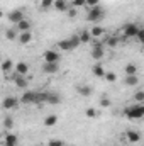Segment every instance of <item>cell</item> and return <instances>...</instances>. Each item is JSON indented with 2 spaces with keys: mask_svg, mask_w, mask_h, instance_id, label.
Masks as SVG:
<instances>
[{
  "mask_svg": "<svg viewBox=\"0 0 144 146\" xmlns=\"http://www.w3.org/2000/svg\"><path fill=\"white\" fill-rule=\"evenodd\" d=\"M85 115H87L88 119H95V117L98 115V112H97V109H93V107H88V109L85 110Z\"/></svg>",
  "mask_w": 144,
  "mask_h": 146,
  "instance_id": "cell-30",
  "label": "cell"
},
{
  "mask_svg": "<svg viewBox=\"0 0 144 146\" xmlns=\"http://www.w3.org/2000/svg\"><path fill=\"white\" fill-rule=\"evenodd\" d=\"M78 37H80V42H81V44H88V42L92 41V36H90V31H87V29L80 31V33H78Z\"/></svg>",
  "mask_w": 144,
  "mask_h": 146,
  "instance_id": "cell-21",
  "label": "cell"
},
{
  "mask_svg": "<svg viewBox=\"0 0 144 146\" xmlns=\"http://www.w3.org/2000/svg\"><path fill=\"white\" fill-rule=\"evenodd\" d=\"M85 3H87V0H73L70 5L75 7V9H78V7H85Z\"/></svg>",
  "mask_w": 144,
  "mask_h": 146,
  "instance_id": "cell-36",
  "label": "cell"
},
{
  "mask_svg": "<svg viewBox=\"0 0 144 146\" xmlns=\"http://www.w3.org/2000/svg\"><path fill=\"white\" fill-rule=\"evenodd\" d=\"M9 21L10 22H14V24H17L19 21H22V19H26V15H24V10L22 9H15V10H12V12H9Z\"/></svg>",
  "mask_w": 144,
  "mask_h": 146,
  "instance_id": "cell-7",
  "label": "cell"
},
{
  "mask_svg": "<svg viewBox=\"0 0 144 146\" xmlns=\"http://www.w3.org/2000/svg\"><path fill=\"white\" fill-rule=\"evenodd\" d=\"M17 39H19L20 44H29V42L32 41V33H31V31H27V33H19V34H17Z\"/></svg>",
  "mask_w": 144,
  "mask_h": 146,
  "instance_id": "cell-19",
  "label": "cell"
},
{
  "mask_svg": "<svg viewBox=\"0 0 144 146\" xmlns=\"http://www.w3.org/2000/svg\"><path fill=\"white\" fill-rule=\"evenodd\" d=\"M134 100H136V104H143L144 102V92L141 90V92H137L136 95H134Z\"/></svg>",
  "mask_w": 144,
  "mask_h": 146,
  "instance_id": "cell-35",
  "label": "cell"
},
{
  "mask_svg": "<svg viewBox=\"0 0 144 146\" xmlns=\"http://www.w3.org/2000/svg\"><path fill=\"white\" fill-rule=\"evenodd\" d=\"M0 70L5 73V75H7V73H12V70H14V61H12V60H3V61L0 63Z\"/></svg>",
  "mask_w": 144,
  "mask_h": 146,
  "instance_id": "cell-20",
  "label": "cell"
},
{
  "mask_svg": "<svg viewBox=\"0 0 144 146\" xmlns=\"http://www.w3.org/2000/svg\"><path fill=\"white\" fill-rule=\"evenodd\" d=\"M100 106H102V107H110V106H112V102H110V99H108V97H102V99H100Z\"/></svg>",
  "mask_w": 144,
  "mask_h": 146,
  "instance_id": "cell-37",
  "label": "cell"
},
{
  "mask_svg": "<svg viewBox=\"0 0 144 146\" xmlns=\"http://www.w3.org/2000/svg\"><path fill=\"white\" fill-rule=\"evenodd\" d=\"M48 146H65V141L63 139H49Z\"/></svg>",
  "mask_w": 144,
  "mask_h": 146,
  "instance_id": "cell-34",
  "label": "cell"
},
{
  "mask_svg": "<svg viewBox=\"0 0 144 146\" xmlns=\"http://www.w3.org/2000/svg\"><path fill=\"white\" fill-rule=\"evenodd\" d=\"M92 73H93L97 78H104V75H105V68H104V65H102V63H95V65L92 66Z\"/></svg>",
  "mask_w": 144,
  "mask_h": 146,
  "instance_id": "cell-18",
  "label": "cell"
},
{
  "mask_svg": "<svg viewBox=\"0 0 144 146\" xmlns=\"http://www.w3.org/2000/svg\"><path fill=\"white\" fill-rule=\"evenodd\" d=\"M58 48L59 49H63V51H71V42H70V39H63V41H59L58 42Z\"/></svg>",
  "mask_w": 144,
  "mask_h": 146,
  "instance_id": "cell-25",
  "label": "cell"
},
{
  "mask_svg": "<svg viewBox=\"0 0 144 146\" xmlns=\"http://www.w3.org/2000/svg\"><path fill=\"white\" fill-rule=\"evenodd\" d=\"M42 72L48 73V75H54V73L59 72V63H46V61H44Z\"/></svg>",
  "mask_w": 144,
  "mask_h": 146,
  "instance_id": "cell-9",
  "label": "cell"
},
{
  "mask_svg": "<svg viewBox=\"0 0 144 146\" xmlns=\"http://www.w3.org/2000/svg\"><path fill=\"white\" fill-rule=\"evenodd\" d=\"M19 106V99L17 97H5L3 100H2V109H5V110H12V109H15Z\"/></svg>",
  "mask_w": 144,
  "mask_h": 146,
  "instance_id": "cell-5",
  "label": "cell"
},
{
  "mask_svg": "<svg viewBox=\"0 0 144 146\" xmlns=\"http://www.w3.org/2000/svg\"><path fill=\"white\" fill-rule=\"evenodd\" d=\"M59 53L58 51H54V49H48V51H44V61L46 63H59Z\"/></svg>",
  "mask_w": 144,
  "mask_h": 146,
  "instance_id": "cell-6",
  "label": "cell"
},
{
  "mask_svg": "<svg viewBox=\"0 0 144 146\" xmlns=\"http://www.w3.org/2000/svg\"><path fill=\"white\" fill-rule=\"evenodd\" d=\"M90 56L93 58V60H102L104 56H105V49H104V42H93V46H92V49H90Z\"/></svg>",
  "mask_w": 144,
  "mask_h": 146,
  "instance_id": "cell-3",
  "label": "cell"
},
{
  "mask_svg": "<svg viewBox=\"0 0 144 146\" xmlns=\"http://www.w3.org/2000/svg\"><path fill=\"white\" fill-rule=\"evenodd\" d=\"M124 72H126V75H137V66L134 63H127Z\"/></svg>",
  "mask_w": 144,
  "mask_h": 146,
  "instance_id": "cell-26",
  "label": "cell"
},
{
  "mask_svg": "<svg viewBox=\"0 0 144 146\" xmlns=\"http://www.w3.org/2000/svg\"><path fill=\"white\" fill-rule=\"evenodd\" d=\"M17 141H19V138L14 133H7L3 136V146H17Z\"/></svg>",
  "mask_w": 144,
  "mask_h": 146,
  "instance_id": "cell-14",
  "label": "cell"
},
{
  "mask_svg": "<svg viewBox=\"0 0 144 146\" xmlns=\"http://www.w3.org/2000/svg\"><path fill=\"white\" fill-rule=\"evenodd\" d=\"M36 104H46V92H36Z\"/></svg>",
  "mask_w": 144,
  "mask_h": 146,
  "instance_id": "cell-32",
  "label": "cell"
},
{
  "mask_svg": "<svg viewBox=\"0 0 144 146\" xmlns=\"http://www.w3.org/2000/svg\"><path fill=\"white\" fill-rule=\"evenodd\" d=\"M53 7H54L58 12H66V10L70 9V3H68L66 0H54Z\"/></svg>",
  "mask_w": 144,
  "mask_h": 146,
  "instance_id": "cell-17",
  "label": "cell"
},
{
  "mask_svg": "<svg viewBox=\"0 0 144 146\" xmlns=\"http://www.w3.org/2000/svg\"><path fill=\"white\" fill-rule=\"evenodd\" d=\"M14 83L19 87V88H27L29 87V80L26 78V75H17L14 78Z\"/></svg>",
  "mask_w": 144,
  "mask_h": 146,
  "instance_id": "cell-15",
  "label": "cell"
},
{
  "mask_svg": "<svg viewBox=\"0 0 144 146\" xmlns=\"http://www.w3.org/2000/svg\"><path fill=\"white\" fill-rule=\"evenodd\" d=\"M124 115L127 119H132V121L141 119L144 115V106L143 104H132V106H129V107L124 109Z\"/></svg>",
  "mask_w": 144,
  "mask_h": 146,
  "instance_id": "cell-1",
  "label": "cell"
},
{
  "mask_svg": "<svg viewBox=\"0 0 144 146\" xmlns=\"http://www.w3.org/2000/svg\"><path fill=\"white\" fill-rule=\"evenodd\" d=\"M124 83H126L127 87H136V85L139 83V78H137V75H126Z\"/></svg>",
  "mask_w": 144,
  "mask_h": 146,
  "instance_id": "cell-22",
  "label": "cell"
},
{
  "mask_svg": "<svg viewBox=\"0 0 144 146\" xmlns=\"http://www.w3.org/2000/svg\"><path fill=\"white\" fill-rule=\"evenodd\" d=\"M19 102H22L24 106L36 104V92H34V90H26V92L22 94V97L19 99Z\"/></svg>",
  "mask_w": 144,
  "mask_h": 146,
  "instance_id": "cell-4",
  "label": "cell"
},
{
  "mask_svg": "<svg viewBox=\"0 0 144 146\" xmlns=\"http://www.w3.org/2000/svg\"><path fill=\"white\" fill-rule=\"evenodd\" d=\"M136 39H137L139 42H144V29H139V31H137V34H136Z\"/></svg>",
  "mask_w": 144,
  "mask_h": 146,
  "instance_id": "cell-39",
  "label": "cell"
},
{
  "mask_svg": "<svg viewBox=\"0 0 144 146\" xmlns=\"http://www.w3.org/2000/svg\"><path fill=\"white\" fill-rule=\"evenodd\" d=\"M76 92H78L81 97H90V95L93 94V88H92L90 85L81 83V85H76Z\"/></svg>",
  "mask_w": 144,
  "mask_h": 146,
  "instance_id": "cell-11",
  "label": "cell"
},
{
  "mask_svg": "<svg viewBox=\"0 0 144 146\" xmlns=\"http://www.w3.org/2000/svg\"><path fill=\"white\" fill-rule=\"evenodd\" d=\"M139 29H141V27H139L137 24H127V26L124 27V36L126 37H136V34H137Z\"/></svg>",
  "mask_w": 144,
  "mask_h": 146,
  "instance_id": "cell-8",
  "label": "cell"
},
{
  "mask_svg": "<svg viewBox=\"0 0 144 146\" xmlns=\"http://www.w3.org/2000/svg\"><path fill=\"white\" fill-rule=\"evenodd\" d=\"M98 3H100V0H87L85 5H87V7H97Z\"/></svg>",
  "mask_w": 144,
  "mask_h": 146,
  "instance_id": "cell-41",
  "label": "cell"
},
{
  "mask_svg": "<svg viewBox=\"0 0 144 146\" xmlns=\"http://www.w3.org/2000/svg\"><path fill=\"white\" fill-rule=\"evenodd\" d=\"M56 122H58V115H54V114H49V115L44 117V126L46 127H53V126H56Z\"/></svg>",
  "mask_w": 144,
  "mask_h": 146,
  "instance_id": "cell-23",
  "label": "cell"
},
{
  "mask_svg": "<svg viewBox=\"0 0 144 146\" xmlns=\"http://www.w3.org/2000/svg\"><path fill=\"white\" fill-rule=\"evenodd\" d=\"M66 12H68V17H70V19L76 17V9H75V7H71V5H70V9H68Z\"/></svg>",
  "mask_w": 144,
  "mask_h": 146,
  "instance_id": "cell-40",
  "label": "cell"
},
{
  "mask_svg": "<svg viewBox=\"0 0 144 146\" xmlns=\"http://www.w3.org/2000/svg\"><path fill=\"white\" fill-rule=\"evenodd\" d=\"M31 27H32V24H31V21H27V19H22V21H19V22L15 24V29H17L19 33H27V31H31Z\"/></svg>",
  "mask_w": 144,
  "mask_h": 146,
  "instance_id": "cell-10",
  "label": "cell"
},
{
  "mask_svg": "<svg viewBox=\"0 0 144 146\" xmlns=\"http://www.w3.org/2000/svg\"><path fill=\"white\" fill-rule=\"evenodd\" d=\"M104 17H105V10H104L100 5L90 7V10H88V14H87V21H90V22H98V21H102Z\"/></svg>",
  "mask_w": 144,
  "mask_h": 146,
  "instance_id": "cell-2",
  "label": "cell"
},
{
  "mask_svg": "<svg viewBox=\"0 0 144 146\" xmlns=\"http://www.w3.org/2000/svg\"><path fill=\"white\" fill-rule=\"evenodd\" d=\"M70 39V42H71V48L75 49V48H78L81 42H80V37H78V34H73V36H70L68 37Z\"/></svg>",
  "mask_w": 144,
  "mask_h": 146,
  "instance_id": "cell-29",
  "label": "cell"
},
{
  "mask_svg": "<svg viewBox=\"0 0 144 146\" xmlns=\"http://www.w3.org/2000/svg\"><path fill=\"white\" fill-rule=\"evenodd\" d=\"M104 33H105V29H104L102 26H93V27L90 29V36H92V39H93V37H102Z\"/></svg>",
  "mask_w": 144,
  "mask_h": 146,
  "instance_id": "cell-24",
  "label": "cell"
},
{
  "mask_svg": "<svg viewBox=\"0 0 144 146\" xmlns=\"http://www.w3.org/2000/svg\"><path fill=\"white\" fill-rule=\"evenodd\" d=\"M119 44V39L117 37H110V39H107V46H110V48H115Z\"/></svg>",
  "mask_w": 144,
  "mask_h": 146,
  "instance_id": "cell-38",
  "label": "cell"
},
{
  "mask_svg": "<svg viewBox=\"0 0 144 146\" xmlns=\"http://www.w3.org/2000/svg\"><path fill=\"white\" fill-rule=\"evenodd\" d=\"M53 3H54V0H41V9L48 10L49 7H53Z\"/></svg>",
  "mask_w": 144,
  "mask_h": 146,
  "instance_id": "cell-33",
  "label": "cell"
},
{
  "mask_svg": "<svg viewBox=\"0 0 144 146\" xmlns=\"http://www.w3.org/2000/svg\"><path fill=\"white\" fill-rule=\"evenodd\" d=\"M104 78L107 80L108 83H114V82H117V73H115V72H105Z\"/></svg>",
  "mask_w": 144,
  "mask_h": 146,
  "instance_id": "cell-27",
  "label": "cell"
},
{
  "mask_svg": "<svg viewBox=\"0 0 144 146\" xmlns=\"http://www.w3.org/2000/svg\"><path fill=\"white\" fill-rule=\"evenodd\" d=\"M3 127H7V129H12V127H14V119H12V115H5V117H3Z\"/></svg>",
  "mask_w": 144,
  "mask_h": 146,
  "instance_id": "cell-28",
  "label": "cell"
},
{
  "mask_svg": "<svg viewBox=\"0 0 144 146\" xmlns=\"http://www.w3.org/2000/svg\"><path fill=\"white\" fill-rule=\"evenodd\" d=\"M126 138H127L129 143H139L141 141V133L139 131H134V129H129L126 133Z\"/></svg>",
  "mask_w": 144,
  "mask_h": 146,
  "instance_id": "cell-13",
  "label": "cell"
},
{
  "mask_svg": "<svg viewBox=\"0 0 144 146\" xmlns=\"http://www.w3.org/2000/svg\"><path fill=\"white\" fill-rule=\"evenodd\" d=\"M2 17H3V12H2V10H0V19H2Z\"/></svg>",
  "mask_w": 144,
  "mask_h": 146,
  "instance_id": "cell-42",
  "label": "cell"
},
{
  "mask_svg": "<svg viewBox=\"0 0 144 146\" xmlns=\"http://www.w3.org/2000/svg\"><path fill=\"white\" fill-rule=\"evenodd\" d=\"M5 37H7L9 41H14V39L17 37V29H7V31H5Z\"/></svg>",
  "mask_w": 144,
  "mask_h": 146,
  "instance_id": "cell-31",
  "label": "cell"
},
{
  "mask_svg": "<svg viewBox=\"0 0 144 146\" xmlns=\"http://www.w3.org/2000/svg\"><path fill=\"white\" fill-rule=\"evenodd\" d=\"M59 102H61V97H59L58 94H54V92H46V104L56 106V104H59Z\"/></svg>",
  "mask_w": 144,
  "mask_h": 146,
  "instance_id": "cell-16",
  "label": "cell"
},
{
  "mask_svg": "<svg viewBox=\"0 0 144 146\" xmlns=\"http://www.w3.org/2000/svg\"><path fill=\"white\" fill-rule=\"evenodd\" d=\"M14 72L17 75H27L29 73V65L26 61H19V63L14 65Z\"/></svg>",
  "mask_w": 144,
  "mask_h": 146,
  "instance_id": "cell-12",
  "label": "cell"
}]
</instances>
